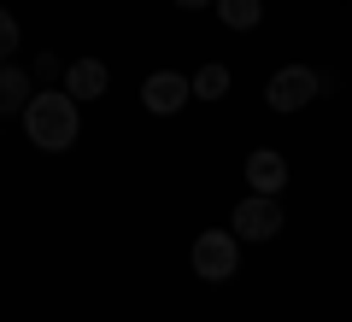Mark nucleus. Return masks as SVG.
<instances>
[{
    "instance_id": "obj_7",
    "label": "nucleus",
    "mask_w": 352,
    "mask_h": 322,
    "mask_svg": "<svg viewBox=\"0 0 352 322\" xmlns=\"http://www.w3.org/2000/svg\"><path fill=\"white\" fill-rule=\"evenodd\" d=\"M106 82H112V71H106L100 59H71L65 65V94L71 100H100Z\"/></svg>"
},
{
    "instance_id": "obj_9",
    "label": "nucleus",
    "mask_w": 352,
    "mask_h": 322,
    "mask_svg": "<svg viewBox=\"0 0 352 322\" xmlns=\"http://www.w3.org/2000/svg\"><path fill=\"white\" fill-rule=\"evenodd\" d=\"M229 82H235V76H229V65H200V71L188 76L194 100H223V94H229Z\"/></svg>"
},
{
    "instance_id": "obj_5",
    "label": "nucleus",
    "mask_w": 352,
    "mask_h": 322,
    "mask_svg": "<svg viewBox=\"0 0 352 322\" xmlns=\"http://www.w3.org/2000/svg\"><path fill=\"white\" fill-rule=\"evenodd\" d=\"M188 100H194V88H188L182 71H153L147 82H141V106H147L153 117H176Z\"/></svg>"
},
{
    "instance_id": "obj_8",
    "label": "nucleus",
    "mask_w": 352,
    "mask_h": 322,
    "mask_svg": "<svg viewBox=\"0 0 352 322\" xmlns=\"http://www.w3.org/2000/svg\"><path fill=\"white\" fill-rule=\"evenodd\" d=\"M24 106H30V71L0 65V117H24Z\"/></svg>"
},
{
    "instance_id": "obj_4",
    "label": "nucleus",
    "mask_w": 352,
    "mask_h": 322,
    "mask_svg": "<svg viewBox=\"0 0 352 322\" xmlns=\"http://www.w3.org/2000/svg\"><path fill=\"white\" fill-rule=\"evenodd\" d=\"M229 229H235L241 240H276L282 235V205L276 194H247L235 205V217H229Z\"/></svg>"
},
{
    "instance_id": "obj_6",
    "label": "nucleus",
    "mask_w": 352,
    "mask_h": 322,
    "mask_svg": "<svg viewBox=\"0 0 352 322\" xmlns=\"http://www.w3.org/2000/svg\"><path fill=\"white\" fill-rule=\"evenodd\" d=\"M247 187L252 194H282V187H288V159H282L276 147L247 152Z\"/></svg>"
},
{
    "instance_id": "obj_2",
    "label": "nucleus",
    "mask_w": 352,
    "mask_h": 322,
    "mask_svg": "<svg viewBox=\"0 0 352 322\" xmlns=\"http://www.w3.org/2000/svg\"><path fill=\"white\" fill-rule=\"evenodd\" d=\"M235 270H241V235L235 229L194 235V275L200 281H235Z\"/></svg>"
},
{
    "instance_id": "obj_1",
    "label": "nucleus",
    "mask_w": 352,
    "mask_h": 322,
    "mask_svg": "<svg viewBox=\"0 0 352 322\" xmlns=\"http://www.w3.org/2000/svg\"><path fill=\"white\" fill-rule=\"evenodd\" d=\"M24 135L36 141L41 152H65L76 147V135H82V112H76V100L65 94V88H41V94H30L24 106Z\"/></svg>"
},
{
    "instance_id": "obj_3",
    "label": "nucleus",
    "mask_w": 352,
    "mask_h": 322,
    "mask_svg": "<svg viewBox=\"0 0 352 322\" xmlns=\"http://www.w3.org/2000/svg\"><path fill=\"white\" fill-rule=\"evenodd\" d=\"M323 88H329V76H317L311 65H282V71L264 82V100H270V112H300V106H311Z\"/></svg>"
},
{
    "instance_id": "obj_10",
    "label": "nucleus",
    "mask_w": 352,
    "mask_h": 322,
    "mask_svg": "<svg viewBox=\"0 0 352 322\" xmlns=\"http://www.w3.org/2000/svg\"><path fill=\"white\" fill-rule=\"evenodd\" d=\"M212 6L229 30H258V18H264V0H212Z\"/></svg>"
},
{
    "instance_id": "obj_12",
    "label": "nucleus",
    "mask_w": 352,
    "mask_h": 322,
    "mask_svg": "<svg viewBox=\"0 0 352 322\" xmlns=\"http://www.w3.org/2000/svg\"><path fill=\"white\" fill-rule=\"evenodd\" d=\"M176 6H182V12H200V6H212V0H176Z\"/></svg>"
},
{
    "instance_id": "obj_11",
    "label": "nucleus",
    "mask_w": 352,
    "mask_h": 322,
    "mask_svg": "<svg viewBox=\"0 0 352 322\" xmlns=\"http://www.w3.org/2000/svg\"><path fill=\"white\" fill-rule=\"evenodd\" d=\"M12 47H18V18L0 6V59H12Z\"/></svg>"
}]
</instances>
